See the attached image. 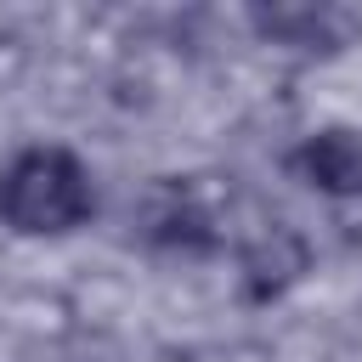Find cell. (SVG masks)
<instances>
[{
    "label": "cell",
    "mask_w": 362,
    "mask_h": 362,
    "mask_svg": "<svg viewBox=\"0 0 362 362\" xmlns=\"http://www.w3.org/2000/svg\"><path fill=\"white\" fill-rule=\"evenodd\" d=\"M288 170H294L311 192H322V198L362 204V130L328 124V130L300 136V147L288 153Z\"/></svg>",
    "instance_id": "2"
},
{
    "label": "cell",
    "mask_w": 362,
    "mask_h": 362,
    "mask_svg": "<svg viewBox=\"0 0 362 362\" xmlns=\"http://www.w3.org/2000/svg\"><path fill=\"white\" fill-rule=\"evenodd\" d=\"M249 28L283 51H339L351 40L345 11H334V6H255Z\"/></svg>",
    "instance_id": "4"
},
{
    "label": "cell",
    "mask_w": 362,
    "mask_h": 362,
    "mask_svg": "<svg viewBox=\"0 0 362 362\" xmlns=\"http://www.w3.org/2000/svg\"><path fill=\"white\" fill-rule=\"evenodd\" d=\"M305 272H311V243H305L294 226H260V232L238 249V288H243V300H255V305L288 294Z\"/></svg>",
    "instance_id": "3"
},
{
    "label": "cell",
    "mask_w": 362,
    "mask_h": 362,
    "mask_svg": "<svg viewBox=\"0 0 362 362\" xmlns=\"http://www.w3.org/2000/svg\"><path fill=\"white\" fill-rule=\"evenodd\" d=\"M90 215H96V181L74 147L34 141L0 164V226L23 238H68Z\"/></svg>",
    "instance_id": "1"
}]
</instances>
